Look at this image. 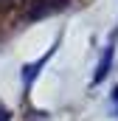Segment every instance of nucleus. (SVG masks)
<instances>
[{"label":"nucleus","mask_w":118,"mask_h":121,"mask_svg":"<svg viewBox=\"0 0 118 121\" xmlns=\"http://www.w3.org/2000/svg\"><path fill=\"white\" fill-rule=\"evenodd\" d=\"M115 39H118V28L110 34V39H107V45H104V54H101V59H98V65H96V73H93V85H98V82H104V79H107V73H110V68H113Z\"/></svg>","instance_id":"nucleus-1"},{"label":"nucleus","mask_w":118,"mask_h":121,"mask_svg":"<svg viewBox=\"0 0 118 121\" xmlns=\"http://www.w3.org/2000/svg\"><path fill=\"white\" fill-rule=\"evenodd\" d=\"M67 3H70V0H34V3H31V9H28V20H42V17H51V14L62 11Z\"/></svg>","instance_id":"nucleus-2"},{"label":"nucleus","mask_w":118,"mask_h":121,"mask_svg":"<svg viewBox=\"0 0 118 121\" xmlns=\"http://www.w3.org/2000/svg\"><path fill=\"white\" fill-rule=\"evenodd\" d=\"M54 51H56V45H54V48H51V51H48L42 59H37V62H31V65H25V68H23V82H25V87H31V82L37 79V73L42 70V65H45V62L54 56Z\"/></svg>","instance_id":"nucleus-3"},{"label":"nucleus","mask_w":118,"mask_h":121,"mask_svg":"<svg viewBox=\"0 0 118 121\" xmlns=\"http://www.w3.org/2000/svg\"><path fill=\"white\" fill-rule=\"evenodd\" d=\"M8 118H11V113H8L6 107H0V121H8Z\"/></svg>","instance_id":"nucleus-4"},{"label":"nucleus","mask_w":118,"mask_h":121,"mask_svg":"<svg viewBox=\"0 0 118 121\" xmlns=\"http://www.w3.org/2000/svg\"><path fill=\"white\" fill-rule=\"evenodd\" d=\"M17 0H0V9H6V6H14Z\"/></svg>","instance_id":"nucleus-5"},{"label":"nucleus","mask_w":118,"mask_h":121,"mask_svg":"<svg viewBox=\"0 0 118 121\" xmlns=\"http://www.w3.org/2000/svg\"><path fill=\"white\" fill-rule=\"evenodd\" d=\"M113 101H115V107H118V87L113 90Z\"/></svg>","instance_id":"nucleus-6"}]
</instances>
